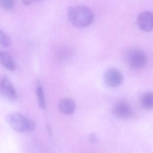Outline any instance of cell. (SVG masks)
Returning <instances> with one entry per match:
<instances>
[{
    "instance_id": "cell-1",
    "label": "cell",
    "mask_w": 153,
    "mask_h": 153,
    "mask_svg": "<svg viewBox=\"0 0 153 153\" xmlns=\"http://www.w3.org/2000/svg\"><path fill=\"white\" fill-rule=\"evenodd\" d=\"M67 15L70 22L77 27H86L93 21V12L85 6L70 7L67 11Z\"/></svg>"
},
{
    "instance_id": "cell-2",
    "label": "cell",
    "mask_w": 153,
    "mask_h": 153,
    "mask_svg": "<svg viewBox=\"0 0 153 153\" xmlns=\"http://www.w3.org/2000/svg\"><path fill=\"white\" fill-rule=\"evenodd\" d=\"M6 120L11 127L18 133L32 131L35 127L33 121L18 113H12L7 115Z\"/></svg>"
},
{
    "instance_id": "cell-3",
    "label": "cell",
    "mask_w": 153,
    "mask_h": 153,
    "mask_svg": "<svg viewBox=\"0 0 153 153\" xmlns=\"http://www.w3.org/2000/svg\"><path fill=\"white\" fill-rule=\"evenodd\" d=\"M147 56L144 51L140 49H133L128 52L127 61L130 67L134 70H141L147 64Z\"/></svg>"
},
{
    "instance_id": "cell-4",
    "label": "cell",
    "mask_w": 153,
    "mask_h": 153,
    "mask_svg": "<svg viewBox=\"0 0 153 153\" xmlns=\"http://www.w3.org/2000/svg\"><path fill=\"white\" fill-rule=\"evenodd\" d=\"M104 80L106 84L109 87L116 88L123 83L124 76L118 69L111 67L105 72Z\"/></svg>"
},
{
    "instance_id": "cell-5",
    "label": "cell",
    "mask_w": 153,
    "mask_h": 153,
    "mask_svg": "<svg viewBox=\"0 0 153 153\" xmlns=\"http://www.w3.org/2000/svg\"><path fill=\"white\" fill-rule=\"evenodd\" d=\"M0 94L9 100H15L18 98L14 86L7 76H0Z\"/></svg>"
},
{
    "instance_id": "cell-6",
    "label": "cell",
    "mask_w": 153,
    "mask_h": 153,
    "mask_svg": "<svg viewBox=\"0 0 153 153\" xmlns=\"http://www.w3.org/2000/svg\"><path fill=\"white\" fill-rule=\"evenodd\" d=\"M137 25L144 32L152 31L153 28V13L150 11H145L139 13L137 17Z\"/></svg>"
},
{
    "instance_id": "cell-7",
    "label": "cell",
    "mask_w": 153,
    "mask_h": 153,
    "mask_svg": "<svg viewBox=\"0 0 153 153\" xmlns=\"http://www.w3.org/2000/svg\"><path fill=\"white\" fill-rule=\"evenodd\" d=\"M114 113L120 119L128 120L132 117L133 112L131 106L127 102L119 101L114 106Z\"/></svg>"
},
{
    "instance_id": "cell-8",
    "label": "cell",
    "mask_w": 153,
    "mask_h": 153,
    "mask_svg": "<svg viewBox=\"0 0 153 153\" xmlns=\"http://www.w3.org/2000/svg\"><path fill=\"white\" fill-rule=\"evenodd\" d=\"M57 108L59 111L63 114L71 115L75 111L76 104L75 101L71 98H63L58 102Z\"/></svg>"
},
{
    "instance_id": "cell-9",
    "label": "cell",
    "mask_w": 153,
    "mask_h": 153,
    "mask_svg": "<svg viewBox=\"0 0 153 153\" xmlns=\"http://www.w3.org/2000/svg\"><path fill=\"white\" fill-rule=\"evenodd\" d=\"M0 64L10 71H14L17 67L16 63L10 54L4 51H0Z\"/></svg>"
},
{
    "instance_id": "cell-10",
    "label": "cell",
    "mask_w": 153,
    "mask_h": 153,
    "mask_svg": "<svg viewBox=\"0 0 153 153\" xmlns=\"http://www.w3.org/2000/svg\"><path fill=\"white\" fill-rule=\"evenodd\" d=\"M141 103L143 108L147 110H151L153 107V94L152 92L145 93L142 96Z\"/></svg>"
},
{
    "instance_id": "cell-11",
    "label": "cell",
    "mask_w": 153,
    "mask_h": 153,
    "mask_svg": "<svg viewBox=\"0 0 153 153\" xmlns=\"http://www.w3.org/2000/svg\"><path fill=\"white\" fill-rule=\"evenodd\" d=\"M36 94L37 97L38 102L40 108L42 109L46 108V103L45 99V93L43 87L40 85H37L36 89Z\"/></svg>"
},
{
    "instance_id": "cell-12",
    "label": "cell",
    "mask_w": 153,
    "mask_h": 153,
    "mask_svg": "<svg viewBox=\"0 0 153 153\" xmlns=\"http://www.w3.org/2000/svg\"><path fill=\"white\" fill-rule=\"evenodd\" d=\"M11 44L10 39L3 31L0 30V45L4 47H9Z\"/></svg>"
},
{
    "instance_id": "cell-13",
    "label": "cell",
    "mask_w": 153,
    "mask_h": 153,
    "mask_svg": "<svg viewBox=\"0 0 153 153\" xmlns=\"http://www.w3.org/2000/svg\"><path fill=\"white\" fill-rule=\"evenodd\" d=\"M15 3V0H0V5L3 9L7 10H11Z\"/></svg>"
},
{
    "instance_id": "cell-14",
    "label": "cell",
    "mask_w": 153,
    "mask_h": 153,
    "mask_svg": "<svg viewBox=\"0 0 153 153\" xmlns=\"http://www.w3.org/2000/svg\"><path fill=\"white\" fill-rule=\"evenodd\" d=\"M23 4L26 6L30 5L33 2H38L41 0H22Z\"/></svg>"
},
{
    "instance_id": "cell-15",
    "label": "cell",
    "mask_w": 153,
    "mask_h": 153,
    "mask_svg": "<svg viewBox=\"0 0 153 153\" xmlns=\"http://www.w3.org/2000/svg\"><path fill=\"white\" fill-rule=\"evenodd\" d=\"M90 139L92 140V142H94L96 141V136L93 135V134H92V135L90 136Z\"/></svg>"
}]
</instances>
